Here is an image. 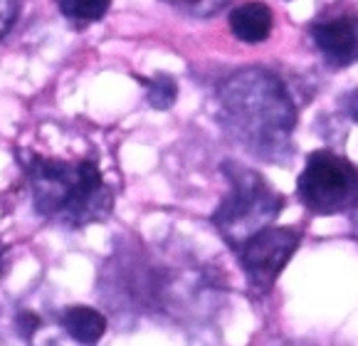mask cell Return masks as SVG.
I'll use <instances>...</instances> for the list:
<instances>
[{"label": "cell", "mask_w": 358, "mask_h": 346, "mask_svg": "<svg viewBox=\"0 0 358 346\" xmlns=\"http://www.w3.org/2000/svg\"><path fill=\"white\" fill-rule=\"evenodd\" d=\"M222 173L230 184V191L220 200L210 221L222 240L235 250L248 237L280 218L285 198L269 186L262 173L252 171L240 161H225Z\"/></svg>", "instance_id": "3"}, {"label": "cell", "mask_w": 358, "mask_h": 346, "mask_svg": "<svg viewBox=\"0 0 358 346\" xmlns=\"http://www.w3.org/2000/svg\"><path fill=\"white\" fill-rule=\"evenodd\" d=\"M20 13V0H0V37L10 32Z\"/></svg>", "instance_id": "11"}, {"label": "cell", "mask_w": 358, "mask_h": 346, "mask_svg": "<svg viewBox=\"0 0 358 346\" xmlns=\"http://www.w3.org/2000/svg\"><path fill=\"white\" fill-rule=\"evenodd\" d=\"M0 275H3V250H0Z\"/></svg>", "instance_id": "13"}, {"label": "cell", "mask_w": 358, "mask_h": 346, "mask_svg": "<svg viewBox=\"0 0 358 346\" xmlns=\"http://www.w3.org/2000/svg\"><path fill=\"white\" fill-rule=\"evenodd\" d=\"M296 195L314 215L356 208V166L329 148L314 151L296 179Z\"/></svg>", "instance_id": "4"}, {"label": "cell", "mask_w": 358, "mask_h": 346, "mask_svg": "<svg viewBox=\"0 0 358 346\" xmlns=\"http://www.w3.org/2000/svg\"><path fill=\"white\" fill-rule=\"evenodd\" d=\"M217 121L235 144L267 163H285L292 153L296 104L277 74L250 67L217 87Z\"/></svg>", "instance_id": "1"}, {"label": "cell", "mask_w": 358, "mask_h": 346, "mask_svg": "<svg viewBox=\"0 0 358 346\" xmlns=\"http://www.w3.org/2000/svg\"><path fill=\"white\" fill-rule=\"evenodd\" d=\"M299 240H301L299 228H292V226L277 228L272 223V226L255 233L252 237H248L240 247H235L240 268H243L250 287L257 289V292L272 289L274 282L280 279L282 270L294 257Z\"/></svg>", "instance_id": "5"}, {"label": "cell", "mask_w": 358, "mask_h": 346, "mask_svg": "<svg viewBox=\"0 0 358 346\" xmlns=\"http://www.w3.org/2000/svg\"><path fill=\"white\" fill-rule=\"evenodd\" d=\"M136 82L146 87V99L153 109H161V111L171 109L173 102H176V97H178V84H176V79L166 72L153 74L151 79L136 77Z\"/></svg>", "instance_id": "9"}, {"label": "cell", "mask_w": 358, "mask_h": 346, "mask_svg": "<svg viewBox=\"0 0 358 346\" xmlns=\"http://www.w3.org/2000/svg\"><path fill=\"white\" fill-rule=\"evenodd\" d=\"M274 18L264 3H245V6L235 8L230 13V30L235 32L237 40L248 42V45H257L264 42L272 32Z\"/></svg>", "instance_id": "7"}, {"label": "cell", "mask_w": 358, "mask_h": 346, "mask_svg": "<svg viewBox=\"0 0 358 346\" xmlns=\"http://www.w3.org/2000/svg\"><path fill=\"white\" fill-rule=\"evenodd\" d=\"M59 13L74 22H96L109 13L111 0H57Z\"/></svg>", "instance_id": "10"}, {"label": "cell", "mask_w": 358, "mask_h": 346, "mask_svg": "<svg viewBox=\"0 0 358 346\" xmlns=\"http://www.w3.org/2000/svg\"><path fill=\"white\" fill-rule=\"evenodd\" d=\"M35 213L64 228L101 223L114 208V191L94 158H50L30 153L22 158Z\"/></svg>", "instance_id": "2"}, {"label": "cell", "mask_w": 358, "mask_h": 346, "mask_svg": "<svg viewBox=\"0 0 358 346\" xmlns=\"http://www.w3.org/2000/svg\"><path fill=\"white\" fill-rule=\"evenodd\" d=\"M64 331H67L72 339L82 341V344H94L104 336L106 331V317L101 312H96L94 307L87 305H74L67 307L59 317Z\"/></svg>", "instance_id": "8"}, {"label": "cell", "mask_w": 358, "mask_h": 346, "mask_svg": "<svg viewBox=\"0 0 358 346\" xmlns=\"http://www.w3.org/2000/svg\"><path fill=\"white\" fill-rule=\"evenodd\" d=\"M311 40L331 67H348L356 60V13L316 20Z\"/></svg>", "instance_id": "6"}, {"label": "cell", "mask_w": 358, "mask_h": 346, "mask_svg": "<svg viewBox=\"0 0 358 346\" xmlns=\"http://www.w3.org/2000/svg\"><path fill=\"white\" fill-rule=\"evenodd\" d=\"M164 3H169L171 8H178V11L183 13H203L208 6V0H164Z\"/></svg>", "instance_id": "12"}]
</instances>
